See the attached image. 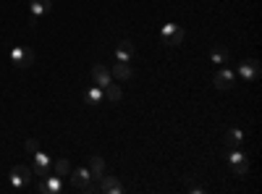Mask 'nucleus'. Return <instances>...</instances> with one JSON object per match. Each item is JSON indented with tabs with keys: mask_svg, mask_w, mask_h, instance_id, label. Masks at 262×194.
<instances>
[{
	"mask_svg": "<svg viewBox=\"0 0 262 194\" xmlns=\"http://www.w3.org/2000/svg\"><path fill=\"white\" fill-rule=\"evenodd\" d=\"M34 181V170L29 165H16L11 168V186L13 189H29Z\"/></svg>",
	"mask_w": 262,
	"mask_h": 194,
	"instance_id": "1",
	"label": "nucleus"
},
{
	"mask_svg": "<svg viewBox=\"0 0 262 194\" xmlns=\"http://www.w3.org/2000/svg\"><path fill=\"white\" fill-rule=\"evenodd\" d=\"M92 79H95V84L97 87H107V84L113 81V74H111V69H105L102 63H97V66H92Z\"/></svg>",
	"mask_w": 262,
	"mask_h": 194,
	"instance_id": "8",
	"label": "nucleus"
},
{
	"mask_svg": "<svg viewBox=\"0 0 262 194\" xmlns=\"http://www.w3.org/2000/svg\"><path fill=\"white\" fill-rule=\"evenodd\" d=\"M134 55H137V50H134V42H131V39H123L121 45H118V50H116V58H118V60H123V63H128Z\"/></svg>",
	"mask_w": 262,
	"mask_h": 194,
	"instance_id": "12",
	"label": "nucleus"
},
{
	"mask_svg": "<svg viewBox=\"0 0 262 194\" xmlns=\"http://www.w3.org/2000/svg\"><path fill=\"white\" fill-rule=\"evenodd\" d=\"M53 174H55V176H69V174H71V163L63 160V158L55 160V163H53Z\"/></svg>",
	"mask_w": 262,
	"mask_h": 194,
	"instance_id": "19",
	"label": "nucleus"
},
{
	"mask_svg": "<svg viewBox=\"0 0 262 194\" xmlns=\"http://www.w3.org/2000/svg\"><path fill=\"white\" fill-rule=\"evenodd\" d=\"M242 142H244V132H242V128H228V132H226V149H238Z\"/></svg>",
	"mask_w": 262,
	"mask_h": 194,
	"instance_id": "13",
	"label": "nucleus"
},
{
	"mask_svg": "<svg viewBox=\"0 0 262 194\" xmlns=\"http://www.w3.org/2000/svg\"><path fill=\"white\" fill-rule=\"evenodd\" d=\"M11 60L21 71H27V69H32V63H34V53L29 48H13L11 50Z\"/></svg>",
	"mask_w": 262,
	"mask_h": 194,
	"instance_id": "4",
	"label": "nucleus"
},
{
	"mask_svg": "<svg viewBox=\"0 0 262 194\" xmlns=\"http://www.w3.org/2000/svg\"><path fill=\"white\" fill-rule=\"evenodd\" d=\"M100 191H102V194H121L123 186H121V181H118L116 176H102V179H100Z\"/></svg>",
	"mask_w": 262,
	"mask_h": 194,
	"instance_id": "10",
	"label": "nucleus"
},
{
	"mask_svg": "<svg viewBox=\"0 0 262 194\" xmlns=\"http://www.w3.org/2000/svg\"><path fill=\"white\" fill-rule=\"evenodd\" d=\"M45 189H48V194H60V191H63V181H60V176H55V174L45 176Z\"/></svg>",
	"mask_w": 262,
	"mask_h": 194,
	"instance_id": "16",
	"label": "nucleus"
},
{
	"mask_svg": "<svg viewBox=\"0 0 262 194\" xmlns=\"http://www.w3.org/2000/svg\"><path fill=\"white\" fill-rule=\"evenodd\" d=\"M24 149H27V153H29V155H34V153H37V149H39V144H37V139H27V142H24Z\"/></svg>",
	"mask_w": 262,
	"mask_h": 194,
	"instance_id": "21",
	"label": "nucleus"
},
{
	"mask_svg": "<svg viewBox=\"0 0 262 194\" xmlns=\"http://www.w3.org/2000/svg\"><path fill=\"white\" fill-rule=\"evenodd\" d=\"M50 8H53V0H32V3H29L32 16H45Z\"/></svg>",
	"mask_w": 262,
	"mask_h": 194,
	"instance_id": "15",
	"label": "nucleus"
},
{
	"mask_svg": "<svg viewBox=\"0 0 262 194\" xmlns=\"http://www.w3.org/2000/svg\"><path fill=\"white\" fill-rule=\"evenodd\" d=\"M102 95H105L107 100H111V102H118V100L123 97V92H121V84H113V81H111V84H107V87L102 90Z\"/></svg>",
	"mask_w": 262,
	"mask_h": 194,
	"instance_id": "17",
	"label": "nucleus"
},
{
	"mask_svg": "<svg viewBox=\"0 0 262 194\" xmlns=\"http://www.w3.org/2000/svg\"><path fill=\"white\" fill-rule=\"evenodd\" d=\"M160 37H163V42L173 50V48H179L181 42H184V29L179 27V24H165L163 27V32H160Z\"/></svg>",
	"mask_w": 262,
	"mask_h": 194,
	"instance_id": "2",
	"label": "nucleus"
},
{
	"mask_svg": "<svg viewBox=\"0 0 262 194\" xmlns=\"http://www.w3.org/2000/svg\"><path fill=\"white\" fill-rule=\"evenodd\" d=\"M212 84H215V90H217V92H231V90H233V71H228V69L215 71Z\"/></svg>",
	"mask_w": 262,
	"mask_h": 194,
	"instance_id": "6",
	"label": "nucleus"
},
{
	"mask_svg": "<svg viewBox=\"0 0 262 194\" xmlns=\"http://www.w3.org/2000/svg\"><path fill=\"white\" fill-rule=\"evenodd\" d=\"M111 74H113L118 81H128L131 76H134V69H131V63H123V60H118L116 66L111 69Z\"/></svg>",
	"mask_w": 262,
	"mask_h": 194,
	"instance_id": "11",
	"label": "nucleus"
},
{
	"mask_svg": "<svg viewBox=\"0 0 262 194\" xmlns=\"http://www.w3.org/2000/svg\"><path fill=\"white\" fill-rule=\"evenodd\" d=\"M90 179H92V176H90V170H86V168H76V170H71L69 184H71V189L84 191V186H86V181H90Z\"/></svg>",
	"mask_w": 262,
	"mask_h": 194,
	"instance_id": "9",
	"label": "nucleus"
},
{
	"mask_svg": "<svg viewBox=\"0 0 262 194\" xmlns=\"http://www.w3.org/2000/svg\"><path fill=\"white\" fill-rule=\"evenodd\" d=\"M102 97H105V95H102V87H92V90H86V95H84L86 105H97Z\"/></svg>",
	"mask_w": 262,
	"mask_h": 194,
	"instance_id": "20",
	"label": "nucleus"
},
{
	"mask_svg": "<svg viewBox=\"0 0 262 194\" xmlns=\"http://www.w3.org/2000/svg\"><path fill=\"white\" fill-rule=\"evenodd\" d=\"M228 163H231V170H233V176H247L249 174V158L244 153H238V149H231V155H228Z\"/></svg>",
	"mask_w": 262,
	"mask_h": 194,
	"instance_id": "3",
	"label": "nucleus"
},
{
	"mask_svg": "<svg viewBox=\"0 0 262 194\" xmlns=\"http://www.w3.org/2000/svg\"><path fill=\"white\" fill-rule=\"evenodd\" d=\"M259 71H262V66H259V60H257V58H252V60H244L242 66H238V74H242V79H247V81H254V79H259Z\"/></svg>",
	"mask_w": 262,
	"mask_h": 194,
	"instance_id": "7",
	"label": "nucleus"
},
{
	"mask_svg": "<svg viewBox=\"0 0 262 194\" xmlns=\"http://www.w3.org/2000/svg\"><path fill=\"white\" fill-rule=\"evenodd\" d=\"M210 58H212V63L223 66V63H228V50H226L223 45H215V48H212V53H210Z\"/></svg>",
	"mask_w": 262,
	"mask_h": 194,
	"instance_id": "18",
	"label": "nucleus"
},
{
	"mask_svg": "<svg viewBox=\"0 0 262 194\" xmlns=\"http://www.w3.org/2000/svg\"><path fill=\"white\" fill-rule=\"evenodd\" d=\"M86 170H90V176L92 179H102L105 176V160L100 158V155H92V160H90V168H86Z\"/></svg>",
	"mask_w": 262,
	"mask_h": 194,
	"instance_id": "14",
	"label": "nucleus"
},
{
	"mask_svg": "<svg viewBox=\"0 0 262 194\" xmlns=\"http://www.w3.org/2000/svg\"><path fill=\"white\" fill-rule=\"evenodd\" d=\"M34 176L37 179H45V176H50L53 174V163H50V158L48 155H42L39 153V149H37V153H34Z\"/></svg>",
	"mask_w": 262,
	"mask_h": 194,
	"instance_id": "5",
	"label": "nucleus"
}]
</instances>
